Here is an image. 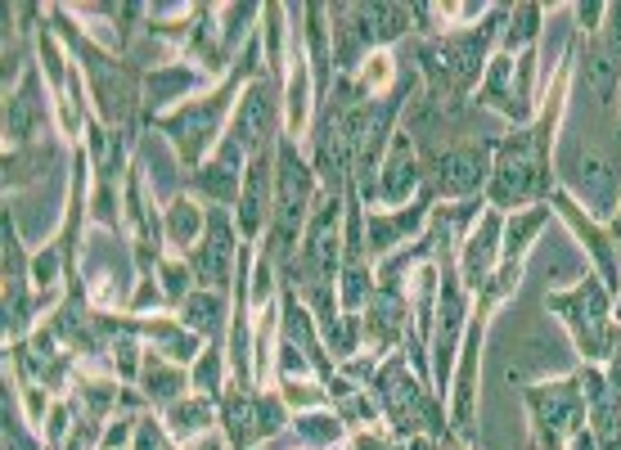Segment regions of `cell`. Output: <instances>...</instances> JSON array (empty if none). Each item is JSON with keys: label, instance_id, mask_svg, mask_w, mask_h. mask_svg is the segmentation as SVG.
<instances>
[{"label": "cell", "instance_id": "d590c367", "mask_svg": "<svg viewBox=\"0 0 621 450\" xmlns=\"http://www.w3.org/2000/svg\"><path fill=\"white\" fill-rule=\"evenodd\" d=\"M216 374H221V351H203V360L194 365V383L207 387V392H216Z\"/></svg>", "mask_w": 621, "mask_h": 450}, {"label": "cell", "instance_id": "60d3db41", "mask_svg": "<svg viewBox=\"0 0 621 450\" xmlns=\"http://www.w3.org/2000/svg\"><path fill=\"white\" fill-rule=\"evenodd\" d=\"M126 333H131V329H126ZM126 333H122V338H117V369H122V374L126 378H135V342L131 338H126Z\"/></svg>", "mask_w": 621, "mask_h": 450}, {"label": "cell", "instance_id": "8992f818", "mask_svg": "<svg viewBox=\"0 0 621 450\" xmlns=\"http://www.w3.org/2000/svg\"><path fill=\"white\" fill-rule=\"evenodd\" d=\"M527 405L536 414V428H540V450H558L563 437H576V423L585 419V396L576 383H545V387H531Z\"/></svg>", "mask_w": 621, "mask_h": 450}, {"label": "cell", "instance_id": "d6986e66", "mask_svg": "<svg viewBox=\"0 0 621 450\" xmlns=\"http://www.w3.org/2000/svg\"><path fill=\"white\" fill-rule=\"evenodd\" d=\"M369 338L378 342V347H392L396 333L405 329V297L396 293V288H374V297H369Z\"/></svg>", "mask_w": 621, "mask_h": 450}, {"label": "cell", "instance_id": "8fae6325", "mask_svg": "<svg viewBox=\"0 0 621 450\" xmlns=\"http://www.w3.org/2000/svg\"><path fill=\"white\" fill-rule=\"evenodd\" d=\"M81 59H86L90 81H95V99H99L104 122H122V117L131 113V104H135V77L126 68H117L113 59L95 54L86 41H81Z\"/></svg>", "mask_w": 621, "mask_h": 450}, {"label": "cell", "instance_id": "603a6c76", "mask_svg": "<svg viewBox=\"0 0 621 450\" xmlns=\"http://www.w3.org/2000/svg\"><path fill=\"white\" fill-rule=\"evenodd\" d=\"M221 315H225V297L221 293H189L185 302H180V324H185L189 333H207V338H216L221 333Z\"/></svg>", "mask_w": 621, "mask_h": 450}, {"label": "cell", "instance_id": "e0dca14e", "mask_svg": "<svg viewBox=\"0 0 621 450\" xmlns=\"http://www.w3.org/2000/svg\"><path fill=\"white\" fill-rule=\"evenodd\" d=\"M329 18L338 27H333V36H338V63L342 68H356V59L374 45V36H369V23H365V9L360 5H333Z\"/></svg>", "mask_w": 621, "mask_h": 450}, {"label": "cell", "instance_id": "7bdbcfd3", "mask_svg": "<svg viewBox=\"0 0 621 450\" xmlns=\"http://www.w3.org/2000/svg\"><path fill=\"white\" fill-rule=\"evenodd\" d=\"M54 266H59V261H54V252L36 261V284H54Z\"/></svg>", "mask_w": 621, "mask_h": 450}, {"label": "cell", "instance_id": "6da1fadb", "mask_svg": "<svg viewBox=\"0 0 621 450\" xmlns=\"http://www.w3.org/2000/svg\"><path fill=\"white\" fill-rule=\"evenodd\" d=\"M500 14H491L482 27L473 32H455V36H441V41L419 45V63L432 81V95H468V86L477 81V72L486 68V50H491V36Z\"/></svg>", "mask_w": 621, "mask_h": 450}, {"label": "cell", "instance_id": "d4e9b609", "mask_svg": "<svg viewBox=\"0 0 621 450\" xmlns=\"http://www.w3.org/2000/svg\"><path fill=\"white\" fill-rule=\"evenodd\" d=\"M257 396H243V392H230L225 396V432H230V446L243 450L252 437H257Z\"/></svg>", "mask_w": 621, "mask_h": 450}, {"label": "cell", "instance_id": "4fadbf2b", "mask_svg": "<svg viewBox=\"0 0 621 450\" xmlns=\"http://www.w3.org/2000/svg\"><path fill=\"white\" fill-rule=\"evenodd\" d=\"M378 396H383L387 414H392L396 432H410L419 419H428V396L414 387V378L405 374L401 360H392V365L378 374Z\"/></svg>", "mask_w": 621, "mask_h": 450}, {"label": "cell", "instance_id": "9c48e42d", "mask_svg": "<svg viewBox=\"0 0 621 450\" xmlns=\"http://www.w3.org/2000/svg\"><path fill=\"white\" fill-rule=\"evenodd\" d=\"M275 216V158L257 153V158L243 167V194H239V234L243 239H257L261 225Z\"/></svg>", "mask_w": 621, "mask_h": 450}, {"label": "cell", "instance_id": "3957f363", "mask_svg": "<svg viewBox=\"0 0 621 450\" xmlns=\"http://www.w3.org/2000/svg\"><path fill=\"white\" fill-rule=\"evenodd\" d=\"M549 194V162H545V126L540 131H518L500 140V158L491 167V203L513 207L527 198Z\"/></svg>", "mask_w": 621, "mask_h": 450}, {"label": "cell", "instance_id": "52a82bcc", "mask_svg": "<svg viewBox=\"0 0 621 450\" xmlns=\"http://www.w3.org/2000/svg\"><path fill=\"white\" fill-rule=\"evenodd\" d=\"M491 180V144H455L432 158V194L468 198Z\"/></svg>", "mask_w": 621, "mask_h": 450}, {"label": "cell", "instance_id": "d6a6232c", "mask_svg": "<svg viewBox=\"0 0 621 450\" xmlns=\"http://www.w3.org/2000/svg\"><path fill=\"white\" fill-rule=\"evenodd\" d=\"M293 428H297V437H302L306 446H329V441L342 437V423L329 419V414H302Z\"/></svg>", "mask_w": 621, "mask_h": 450}, {"label": "cell", "instance_id": "7c38bea8", "mask_svg": "<svg viewBox=\"0 0 621 450\" xmlns=\"http://www.w3.org/2000/svg\"><path fill=\"white\" fill-rule=\"evenodd\" d=\"M243 149L234 140H225L221 149H216L212 162H203V167L194 171V180H189V189H194L198 198H207V203H239L243 194Z\"/></svg>", "mask_w": 621, "mask_h": 450}, {"label": "cell", "instance_id": "83f0119b", "mask_svg": "<svg viewBox=\"0 0 621 450\" xmlns=\"http://www.w3.org/2000/svg\"><path fill=\"white\" fill-rule=\"evenodd\" d=\"M545 221H549V207H536V212H522V216H513V221H509V234H504V239H509V243H504V257H509L513 266H518V252L527 248V239Z\"/></svg>", "mask_w": 621, "mask_h": 450}, {"label": "cell", "instance_id": "ffe728a7", "mask_svg": "<svg viewBox=\"0 0 621 450\" xmlns=\"http://www.w3.org/2000/svg\"><path fill=\"white\" fill-rule=\"evenodd\" d=\"M495 239H500V221H495V216H486V221L468 234V252H464V284L468 288H482L486 275H491V261H495V252H500Z\"/></svg>", "mask_w": 621, "mask_h": 450}, {"label": "cell", "instance_id": "9a60e30c", "mask_svg": "<svg viewBox=\"0 0 621 450\" xmlns=\"http://www.w3.org/2000/svg\"><path fill=\"white\" fill-rule=\"evenodd\" d=\"M419 180H423V167H419V158H414L410 140L396 135L392 153H387V162H383V185H378V194H383L387 203H405V194H414Z\"/></svg>", "mask_w": 621, "mask_h": 450}, {"label": "cell", "instance_id": "c3c4849f", "mask_svg": "<svg viewBox=\"0 0 621 450\" xmlns=\"http://www.w3.org/2000/svg\"><path fill=\"white\" fill-rule=\"evenodd\" d=\"M198 450H221V441H203V446H198Z\"/></svg>", "mask_w": 621, "mask_h": 450}, {"label": "cell", "instance_id": "f6af8a7d", "mask_svg": "<svg viewBox=\"0 0 621 450\" xmlns=\"http://www.w3.org/2000/svg\"><path fill=\"white\" fill-rule=\"evenodd\" d=\"M144 302H158V288H153V279H144L140 297H135V306H144Z\"/></svg>", "mask_w": 621, "mask_h": 450}, {"label": "cell", "instance_id": "7a4b0ae2", "mask_svg": "<svg viewBox=\"0 0 621 450\" xmlns=\"http://www.w3.org/2000/svg\"><path fill=\"white\" fill-rule=\"evenodd\" d=\"M311 194H315L311 167L297 158V144L293 140H279L275 144V216H270V261H284V266H288V252H293L302 225H311V221H306Z\"/></svg>", "mask_w": 621, "mask_h": 450}, {"label": "cell", "instance_id": "44dd1931", "mask_svg": "<svg viewBox=\"0 0 621 450\" xmlns=\"http://www.w3.org/2000/svg\"><path fill=\"white\" fill-rule=\"evenodd\" d=\"M441 333H437V383L446 392V378H450V347H455V333H459V320H464V297H459L455 279L441 275Z\"/></svg>", "mask_w": 621, "mask_h": 450}, {"label": "cell", "instance_id": "30bf717a", "mask_svg": "<svg viewBox=\"0 0 621 450\" xmlns=\"http://www.w3.org/2000/svg\"><path fill=\"white\" fill-rule=\"evenodd\" d=\"M230 140L239 144L243 153H270V140H275V90L266 81H248V95H243L239 122H234Z\"/></svg>", "mask_w": 621, "mask_h": 450}, {"label": "cell", "instance_id": "ab89813d", "mask_svg": "<svg viewBox=\"0 0 621 450\" xmlns=\"http://www.w3.org/2000/svg\"><path fill=\"white\" fill-rule=\"evenodd\" d=\"M603 45H608V50L617 54V63H621V5H612V9H608V27H603Z\"/></svg>", "mask_w": 621, "mask_h": 450}, {"label": "cell", "instance_id": "4dcf8cb0", "mask_svg": "<svg viewBox=\"0 0 621 450\" xmlns=\"http://www.w3.org/2000/svg\"><path fill=\"white\" fill-rule=\"evenodd\" d=\"M369 297H374V288H369L365 261H347V266H342V306L356 311V306H369Z\"/></svg>", "mask_w": 621, "mask_h": 450}, {"label": "cell", "instance_id": "cb8c5ba5", "mask_svg": "<svg viewBox=\"0 0 621 450\" xmlns=\"http://www.w3.org/2000/svg\"><path fill=\"white\" fill-rule=\"evenodd\" d=\"M203 230H207V212H198L189 198H176V203L167 207V239L176 243V248L189 252V243H203Z\"/></svg>", "mask_w": 621, "mask_h": 450}, {"label": "cell", "instance_id": "ac0fdd59", "mask_svg": "<svg viewBox=\"0 0 621 450\" xmlns=\"http://www.w3.org/2000/svg\"><path fill=\"white\" fill-rule=\"evenodd\" d=\"M423 216H428V212H423V203L405 207V212H392V216L369 212V221H365V248H369V252H392L396 243L405 239V234L419 230Z\"/></svg>", "mask_w": 621, "mask_h": 450}, {"label": "cell", "instance_id": "4316f807", "mask_svg": "<svg viewBox=\"0 0 621 450\" xmlns=\"http://www.w3.org/2000/svg\"><path fill=\"white\" fill-rule=\"evenodd\" d=\"M180 387H185V374H180V369H167L158 356L144 360V392H149L158 405H176Z\"/></svg>", "mask_w": 621, "mask_h": 450}, {"label": "cell", "instance_id": "2e32d148", "mask_svg": "<svg viewBox=\"0 0 621 450\" xmlns=\"http://www.w3.org/2000/svg\"><path fill=\"white\" fill-rule=\"evenodd\" d=\"M41 122H45V99H41V86H36V72H27L23 90L5 104V135L14 144H27Z\"/></svg>", "mask_w": 621, "mask_h": 450}, {"label": "cell", "instance_id": "484cf974", "mask_svg": "<svg viewBox=\"0 0 621 450\" xmlns=\"http://www.w3.org/2000/svg\"><path fill=\"white\" fill-rule=\"evenodd\" d=\"M360 9H365V23H369L374 45L396 41V36L410 27V9H405V5H360Z\"/></svg>", "mask_w": 621, "mask_h": 450}, {"label": "cell", "instance_id": "5bb4252c", "mask_svg": "<svg viewBox=\"0 0 621 450\" xmlns=\"http://www.w3.org/2000/svg\"><path fill=\"white\" fill-rule=\"evenodd\" d=\"M581 86L585 95L594 99V104H612V95L621 90V63L617 54L603 45V36H594L590 45H585V59H581Z\"/></svg>", "mask_w": 621, "mask_h": 450}, {"label": "cell", "instance_id": "f1b7e54d", "mask_svg": "<svg viewBox=\"0 0 621 450\" xmlns=\"http://www.w3.org/2000/svg\"><path fill=\"white\" fill-rule=\"evenodd\" d=\"M149 333L162 342V351H167L171 360H194L198 356V333L180 329V324H153Z\"/></svg>", "mask_w": 621, "mask_h": 450}, {"label": "cell", "instance_id": "bcb514c9", "mask_svg": "<svg viewBox=\"0 0 621 450\" xmlns=\"http://www.w3.org/2000/svg\"><path fill=\"white\" fill-rule=\"evenodd\" d=\"M126 432H131V428H126V419L117 423V428H108V446H122V441H126Z\"/></svg>", "mask_w": 621, "mask_h": 450}, {"label": "cell", "instance_id": "8d00e7d4", "mask_svg": "<svg viewBox=\"0 0 621 450\" xmlns=\"http://www.w3.org/2000/svg\"><path fill=\"white\" fill-rule=\"evenodd\" d=\"M329 338H333V347H338V356H351V351H356V315H342L329 329Z\"/></svg>", "mask_w": 621, "mask_h": 450}, {"label": "cell", "instance_id": "836d02e7", "mask_svg": "<svg viewBox=\"0 0 621 450\" xmlns=\"http://www.w3.org/2000/svg\"><path fill=\"white\" fill-rule=\"evenodd\" d=\"M185 86H194V72H189V68H162V72H153V77H149V104L158 108L162 99L180 95Z\"/></svg>", "mask_w": 621, "mask_h": 450}, {"label": "cell", "instance_id": "f546056e", "mask_svg": "<svg viewBox=\"0 0 621 450\" xmlns=\"http://www.w3.org/2000/svg\"><path fill=\"white\" fill-rule=\"evenodd\" d=\"M536 23H540V5H518L509 14V32H504V50H522L536 41Z\"/></svg>", "mask_w": 621, "mask_h": 450}, {"label": "cell", "instance_id": "681fc988", "mask_svg": "<svg viewBox=\"0 0 621 450\" xmlns=\"http://www.w3.org/2000/svg\"><path fill=\"white\" fill-rule=\"evenodd\" d=\"M617 320H621V306H617Z\"/></svg>", "mask_w": 621, "mask_h": 450}, {"label": "cell", "instance_id": "ba28073f", "mask_svg": "<svg viewBox=\"0 0 621 450\" xmlns=\"http://www.w3.org/2000/svg\"><path fill=\"white\" fill-rule=\"evenodd\" d=\"M189 270L194 279L207 288V293H225L230 288V270H234V225L225 216V207H207V230L203 243L189 257Z\"/></svg>", "mask_w": 621, "mask_h": 450}, {"label": "cell", "instance_id": "e575fe53", "mask_svg": "<svg viewBox=\"0 0 621 450\" xmlns=\"http://www.w3.org/2000/svg\"><path fill=\"white\" fill-rule=\"evenodd\" d=\"M279 428H284V410H279V401L275 396H261L257 401V428L252 432H257V437H275Z\"/></svg>", "mask_w": 621, "mask_h": 450}, {"label": "cell", "instance_id": "1f68e13d", "mask_svg": "<svg viewBox=\"0 0 621 450\" xmlns=\"http://www.w3.org/2000/svg\"><path fill=\"white\" fill-rule=\"evenodd\" d=\"M167 419H171V428H176L180 437H189V432L207 428L212 405H207V401H176V405H167Z\"/></svg>", "mask_w": 621, "mask_h": 450}, {"label": "cell", "instance_id": "277c9868", "mask_svg": "<svg viewBox=\"0 0 621 450\" xmlns=\"http://www.w3.org/2000/svg\"><path fill=\"white\" fill-rule=\"evenodd\" d=\"M549 311H558L572 324L576 342L585 356H608L612 351V324H608V288L599 279L585 275V284H576L572 293L549 297Z\"/></svg>", "mask_w": 621, "mask_h": 450}, {"label": "cell", "instance_id": "74e56055", "mask_svg": "<svg viewBox=\"0 0 621 450\" xmlns=\"http://www.w3.org/2000/svg\"><path fill=\"white\" fill-rule=\"evenodd\" d=\"M5 450H36V441L23 432V423L14 419V410L5 405Z\"/></svg>", "mask_w": 621, "mask_h": 450}, {"label": "cell", "instance_id": "5b68a950", "mask_svg": "<svg viewBox=\"0 0 621 450\" xmlns=\"http://www.w3.org/2000/svg\"><path fill=\"white\" fill-rule=\"evenodd\" d=\"M230 95H234V81H225V86L216 90V95H207L203 104H185V108H176V113L162 122V131L176 140L180 158H185L194 171H198L203 149L216 140V126H221V113L230 108Z\"/></svg>", "mask_w": 621, "mask_h": 450}, {"label": "cell", "instance_id": "f35d334b", "mask_svg": "<svg viewBox=\"0 0 621 450\" xmlns=\"http://www.w3.org/2000/svg\"><path fill=\"white\" fill-rule=\"evenodd\" d=\"M162 279H167V297H171V302H185V297H189V270L185 266H162Z\"/></svg>", "mask_w": 621, "mask_h": 450}, {"label": "cell", "instance_id": "7402d4cb", "mask_svg": "<svg viewBox=\"0 0 621 450\" xmlns=\"http://www.w3.org/2000/svg\"><path fill=\"white\" fill-rule=\"evenodd\" d=\"M554 203L563 207L567 221H572V225H576V234L585 239V248L594 252V261H599V270H603V284H608V288H621V266H617V252H612V243L603 239V234L594 230V225H585V221H581V212H576V203H572L567 194H554Z\"/></svg>", "mask_w": 621, "mask_h": 450}, {"label": "cell", "instance_id": "7dc6e473", "mask_svg": "<svg viewBox=\"0 0 621 450\" xmlns=\"http://www.w3.org/2000/svg\"><path fill=\"white\" fill-rule=\"evenodd\" d=\"M599 14H603V9H599V5H590V9H581V23H599Z\"/></svg>", "mask_w": 621, "mask_h": 450}, {"label": "cell", "instance_id": "b9f144b4", "mask_svg": "<svg viewBox=\"0 0 621 450\" xmlns=\"http://www.w3.org/2000/svg\"><path fill=\"white\" fill-rule=\"evenodd\" d=\"M135 450H162V437H158V423L144 419L140 432H135Z\"/></svg>", "mask_w": 621, "mask_h": 450}, {"label": "cell", "instance_id": "ee69618b", "mask_svg": "<svg viewBox=\"0 0 621 450\" xmlns=\"http://www.w3.org/2000/svg\"><path fill=\"white\" fill-rule=\"evenodd\" d=\"M63 428H68V410H54V419H50V446H59Z\"/></svg>", "mask_w": 621, "mask_h": 450}]
</instances>
